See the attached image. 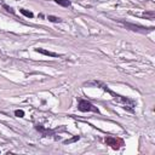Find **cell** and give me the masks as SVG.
Returning <instances> with one entry per match:
<instances>
[{"label": "cell", "instance_id": "5", "mask_svg": "<svg viewBox=\"0 0 155 155\" xmlns=\"http://www.w3.org/2000/svg\"><path fill=\"white\" fill-rule=\"evenodd\" d=\"M35 52H39V53H42V55H46V56H50V57H58V53L56 52H51V51H47V50H44V48H35Z\"/></svg>", "mask_w": 155, "mask_h": 155}, {"label": "cell", "instance_id": "1", "mask_svg": "<svg viewBox=\"0 0 155 155\" xmlns=\"http://www.w3.org/2000/svg\"><path fill=\"white\" fill-rule=\"evenodd\" d=\"M98 85H101L103 90H105L109 95L113 96V98H114V100H115L116 102L121 103L124 109H126V110H128V111H131V113H133V108H135V105H136V103H135V101H133V100H130V98H126V97H124V96H120V95L115 94L114 91L109 90L105 85H102V84H98Z\"/></svg>", "mask_w": 155, "mask_h": 155}, {"label": "cell", "instance_id": "11", "mask_svg": "<svg viewBox=\"0 0 155 155\" xmlns=\"http://www.w3.org/2000/svg\"><path fill=\"white\" fill-rule=\"evenodd\" d=\"M15 115H16L17 117H23V116H24V111L17 109V110H15Z\"/></svg>", "mask_w": 155, "mask_h": 155}, {"label": "cell", "instance_id": "13", "mask_svg": "<svg viewBox=\"0 0 155 155\" xmlns=\"http://www.w3.org/2000/svg\"><path fill=\"white\" fill-rule=\"evenodd\" d=\"M4 8H5L6 10H8V11H10V12H12V14H14V10H12L11 8H9V6H8V5H4Z\"/></svg>", "mask_w": 155, "mask_h": 155}, {"label": "cell", "instance_id": "12", "mask_svg": "<svg viewBox=\"0 0 155 155\" xmlns=\"http://www.w3.org/2000/svg\"><path fill=\"white\" fill-rule=\"evenodd\" d=\"M79 138H80V137H79V136H75V137H73L72 139H68V141H66V142H64V143H66V144H69V143H72V142H75V141H79Z\"/></svg>", "mask_w": 155, "mask_h": 155}, {"label": "cell", "instance_id": "7", "mask_svg": "<svg viewBox=\"0 0 155 155\" xmlns=\"http://www.w3.org/2000/svg\"><path fill=\"white\" fill-rule=\"evenodd\" d=\"M55 1L61 6H64V8H69V6L72 5L70 0H55Z\"/></svg>", "mask_w": 155, "mask_h": 155}, {"label": "cell", "instance_id": "4", "mask_svg": "<svg viewBox=\"0 0 155 155\" xmlns=\"http://www.w3.org/2000/svg\"><path fill=\"white\" fill-rule=\"evenodd\" d=\"M121 23L125 26L126 28L131 29V30H135V32H142V33H147V32H152L154 29L153 27L152 28H145V27H142V26H138V24H132V23H127V22H122Z\"/></svg>", "mask_w": 155, "mask_h": 155}, {"label": "cell", "instance_id": "3", "mask_svg": "<svg viewBox=\"0 0 155 155\" xmlns=\"http://www.w3.org/2000/svg\"><path fill=\"white\" fill-rule=\"evenodd\" d=\"M105 142V144L111 147L113 149L117 150V149H120V148L124 145V141L121 138H117V137H113V136H108V137H105L104 139Z\"/></svg>", "mask_w": 155, "mask_h": 155}, {"label": "cell", "instance_id": "8", "mask_svg": "<svg viewBox=\"0 0 155 155\" xmlns=\"http://www.w3.org/2000/svg\"><path fill=\"white\" fill-rule=\"evenodd\" d=\"M20 12H21L22 15L26 16V17H28V18H33V17H34L33 12H32V11H28V10H26V9H20Z\"/></svg>", "mask_w": 155, "mask_h": 155}, {"label": "cell", "instance_id": "10", "mask_svg": "<svg viewBox=\"0 0 155 155\" xmlns=\"http://www.w3.org/2000/svg\"><path fill=\"white\" fill-rule=\"evenodd\" d=\"M142 16H143V17H149V18H152V20H153L154 16H155V12H154V11H150V12H144V14L142 15Z\"/></svg>", "mask_w": 155, "mask_h": 155}, {"label": "cell", "instance_id": "2", "mask_svg": "<svg viewBox=\"0 0 155 155\" xmlns=\"http://www.w3.org/2000/svg\"><path fill=\"white\" fill-rule=\"evenodd\" d=\"M78 109L80 111H84V113H86V111H94V113H100V109H98L97 107H95L94 104H92L91 102L86 101V100H80L79 103H78Z\"/></svg>", "mask_w": 155, "mask_h": 155}, {"label": "cell", "instance_id": "9", "mask_svg": "<svg viewBox=\"0 0 155 155\" xmlns=\"http://www.w3.org/2000/svg\"><path fill=\"white\" fill-rule=\"evenodd\" d=\"M47 20L50 22H53V23H59L62 21L59 17H56V16H47Z\"/></svg>", "mask_w": 155, "mask_h": 155}, {"label": "cell", "instance_id": "6", "mask_svg": "<svg viewBox=\"0 0 155 155\" xmlns=\"http://www.w3.org/2000/svg\"><path fill=\"white\" fill-rule=\"evenodd\" d=\"M35 128L38 130V131H40L42 133V136H47V135H51L52 133V131H50V130H45L44 127L40 126V125H35Z\"/></svg>", "mask_w": 155, "mask_h": 155}]
</instances>
